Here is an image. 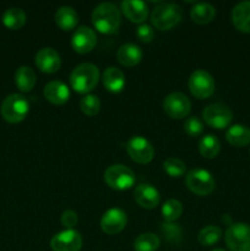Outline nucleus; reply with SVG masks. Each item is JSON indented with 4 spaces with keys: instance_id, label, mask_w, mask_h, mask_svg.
I'll return each mask as SVG.
<instances>
[{
    "instance_id": "1",
    "label": "nucleus",
    "mask_w": 250,
    "mask_h": 251,
    "mask_svg": "<svg viewBox=\"0 0 250 251\" xmlns=\"http://www.w3.org/2000/svg\"><path fill=\"white\" fill-rule=\"evenodd\" d=\"M91 19L96 29L103 34L115 33L122 22L120 11L112 2H102L97 5L93 10Z\"/></svg>"
},
{
    "instance_id": "2",
    "label": "nucleus",
    "mask_w": 250,
    "mask_h": 251,
    "mask_svg": "<svg viewBox=\"0 0 250 251\" xmlns=\"http://www.w3.org/2000/svg\"><path fill=\"white\" fill-rule=\"evenodd\" d=\"M100 81V70L95 64L83 63L76 66L70 74V85L74 91L88 95Z\"/></svg>"
},
{
    "instance_id": "3",
    "label": "nucleus",
    "mask_w": 250,
    "mask_h": 251,
    "mask_svg": "<svg viewBox=\"0 0 250 251\" xmlns=\"http://www.w3.org/2000/svg\"><path fill=\"white\" fill-rule=\"evenodd\" d=\"M183 19V9L178 4H161L151 12V22L157 29L168 31Z\"/></svg>"
},
{
    "instance_id": "4",
    "label": "nucleus",
    "mask_w": 250,
    "mask_h": 251,
    "mask_svg": "<svg viewBox=\"0 0 250 251\" xmlns=\"http://www.w3.org/2000/svg\"><path fill=\"white\" fill-rule=\"evenodd\" d=\"M29 110V103L22 95L12 93L7 96L1 103L0 113L5 122L10 124H17L25 120Z\"/></svg>"
},
{
    "instance_id": "5",
    "label": "nucleus",
    "mask_w": 250,
    "mask_h": 251,
    "mask_svg": "<svg viewBox=\"0 0 250 251\" xmlns=\"http://www.w3.org/2000/svg\"><path fill=\"white\" fill-rule=\"evenodd\" d=\"M135 173L124 164H112L104 172V181L110 189L127 190L135 184Z\"/></svg>"
},
{
    "instance_id": "6",
    "label": "nucleus",
    "mask_w": 250,
    "mask_h": 251,
    "mask_svg": "<svg viewBox=\"0 0 250 251\" xmlns=\"http://www.w3.org/2000/svg\"><path fill=\"white\" fill-rule=\"evenodd\" d=\"M185 184L189 190L198 196H207L213 193L216 188L215 178L205 169L195 168L188 172Z\"/></svg>"
},
{
    "instance_id": "7",
    "label": "nucleus",
    "mask_w": 250,
    "mask_h": 251,
    "mask_svg": "<svg viewBox=\"0 0 250 251\" xmlns=\"http://www.w3.org/2000/svg\"><path fill=\"white\" fill-rule=\"evenodd\" d=\"M225 240L230 251H250V226L232 223L225 230Z\"/></svg>"
},
{
    "instance_id": "8",
    "label": "nucleus",
    "mask_w": 250,
    "mask_h": 251,
    "mask_svg": "<svg viewBox=\"0 0 250 251\" xmlns=\"http://www.w3.org/2000/svg\"><path fill=\"white\" fill-rule=\"evenodd\" d=\"M188 85L191 95L199 100H206L215 92V80L212 75L201 69L191 74Z\"/></svg>"
},
{
    "instance_id": "9",
    "label": "nucleus",
    "mask_w": 250,
    "mask_h": 251,
    "mask_svg": "<svg viewBox=\"0 0 250 251\" xmlns=\"http://www.w3.org/2000/svg\"><path fill=\"white\" fill-rule=\"evenodd\" d=\"M203 122L213 129H225L233 120V113L229 107L223 103H213L202 110Z\"/></svg>"
},
{
    "instance_id": "10",
    "label": "nucleus",
    "mask_w": 250,
    "mask_h": 251,
    "mask_svg": "<svg viewBox=\"0 0 250 251\" xmlns=\"http://www.w3.org/2000/svg\"><path fill=\"white\" fill-rule=\"evenodd\" d=\"M163 109L172 119H184L191 110V102L184 93L173 92L163 100Z\"/></svg>"
},
{
    "instance_id": "11",
    "label": "nucleus",
    "mask_w": 250,
    "mask_h": 251,
    "mask_svg": "<svg viewBox=\"0 0 250 251\" xmlns=\"http://www.w3.org/2000/svg\"><path fill=\"white\" fill-rule=\"evenodd\" d=\"M126 152L130 158L139 164H147L153 159L154 150L151 142L142 136H134L127 141Z\"/></svg>"
},
{
    "instance_id": "12",
    "label": "nucleus",
    "mask_w": 250,
    "mask_h": 251,
    "mask_svg": "<svg viewBox=\"0 0 250 251\" xmlns=\"http://www.w3.org/2000/svg\"><path fill=\"white\" fill-rule=\"evenodd\" d=\"M50 248L53 251H80L82 237L75 229L63 230L51 238Z\"/></svg>"
},
{
    "instance_id": "13",
    "label": "nucleus",
    "mask_w": 250,
    "mask_h": 251,
    "mask_svg": "<svg viewBox=\"0 0 250 251\" xmlns=\"http://www.w3.org/2000/svg\"><path fill=\"white\" fill-rule=\"evenodd\" d=\"M127 222L126 213L120 208H109L100 218V228L108 235H115L122 232Z\"/></svg>"
},
{
    "instance_id": "14",
    "label": "nucleus",
    "mask_w": 250,
    "mask_h": 251,
    "mask_svg": "<svg viewBox=\"0 0 250 251\" xmlns=\"http://www.w3.org/2000/svg\"><path fill=\"white\" fill-rule=\"evenodd\" d=\"M96 43H97V36L90 27H78L71 37V47L78 54L90 53L96 47Z\"/></svg>"
},
{
    "instance_id": "15",
    "label": "nucleus",
    "mask_w": 250,
    "mask_h": 251,
    "mask_svg": "<svg viewBox=\"0 0 250 251\" xmlns=\"http://www.w3.org/2000/svg\"><path fill=\"white\" fill-rule=\"evenodd\" d=\"M134 199L137 202V205L141 206L142 208L146 210H152L156 208L159 205L161 201V195H159L158 190L151 184H140L135 188L134 191Z\"/></svg>"
},
{
    "instance_id": "16",
    "label": "nucleus",
    "mask_w": 250,
    "mask_h": 251,
    "mask_svg": "<svg viewBox=\"0 0 250 251\" xmlns=\"http://www.w3.org/2000/svg\"><path fill=\"white\" fill-rule=\"evenodd\" d=\"M36 65L42 73L54 74L60 69L61 59L58 51L53 48H42L36 54Z\"/></svg>"
},
{
    "instance_id": "17",
    "label": "nucleus",
    "mask_w": 250,
    "mask_h": 251,
    "mask_svg": "<svg viewBox=\"0 0 250 251\" xmlns=\"http://www.w3.org/2000/svg\"><path fill=\"white\" fill-rule=\"evenodd\" d=\"M43 95L44 98L51 104L61 105L65 104L70 98V90L61 81H50L44 87Z\"/></svg>"
},
{
    "instance_id": "18",
    "label": "nucleus",
    "mask_w": 250,
    "mask_h": 251,
    "mask_svg": "<svg viewBox=\"0 0 250 251\" xmlns=\"http://www.w3.org/2000/svg\"><path fill=\"white\" fill-rule=\"evenodd\" d=\"M120 6L123 14L135 24H142L149 16V6L140 0H124Z\"/></svg>"
},
{
    "instance_id": "19",
    "label": "nucleus",
    "mask_w": 250,
    "mask_h": 251,
    "mask_svg": "<svg viewBox=\"0 0 250 251\" xmlns=\"http://www.w3.org/2000/svg\"><path fill=\"white\" fill-rule=\"evenodd\" d=\"M103 86L112 93H119L124 90L125 75L120 69L109 66L102 75Z\"/></svg>"
},
{
    "instance_id": "20",
    "label": "nucleus",
    "mask_w": 250,
    "mask_h": 251,
    "mask_svg": "<svg viewBox=\"0 0 250 251\" xmlns=\"http://www.w3.org/2000/svg\"><path fill=\"white\" fill-rule=\"evenodd\" d=\"M142 55L144 53H142L141 48L134 43L123 44L117 51L118 61L127 68L137 65L142 60Z\"/></svg>"
},
{
    "instance_id": "21",
    "label": "nucleus",
    "mask_w": 250,
    "mask_h": 251,
    "mask_svg": "<svg viewBox=\"0 0 250 251\" xmlns=\"http://www.w3.org/2000/svg\"><path fill=\"white\" fill-rule=\"evenodd\" d=\"M232 22L238 31L250 33V1H242L233 7Z\"/></svg>"
},
{
    "instance_id": "22",
    "label": "nucleus",
    "mask_w": 250,
    "mask_h": 251,
    "mask_svg": "<svg viewBox=\"0 0 250 251\" xmlns=\"http://www.w3.org/2000/svg\"><path fill=\"white\" fill-rule=\"evenodd\" d=\"M55 24L63 31H70L78 24V15L71 6H61L55 12Z\"/></svg>"
},
{
    "instance_id": "23",
    "label": "nucleus",
    "mask_w": 250,
    "mask_h": 251,
    "mask_svg": "<svg viewBox=\"0 0 250 251\" xmlns=\"http://www.w3.org/2000/svg\"><path fill=\"white\" fill-rule=\"evenodd\" d=\"M225 140L234 147H244L250 144V129L245 125H233L225 132Z\"/></svg>"
},
{
    "instance_id": "24",
    "label": "nucleus",
    "mask_w": 250,
    "mask_h": 251,
    "mask_svg": "<svg viewBox=\"0 0 250 251\" xmlns=\"http://www.w3.org/2000/svg\"><path fill=\"white\" fill-rule=\"evenodd\" d=\"M37 81L36 73L29 66H20L15 73V83L21 92H29Z\"/></svg>"
},
{
    "instance_id": "25",
    "label": "nucleus",
    "mask_w": 250,
    "mask_h": 251,
    "mask_svg": "<svg viewBox=\"0 0 250 251\" xmlns=\"http://www.w3.org/2000/svg\"><path fill=\"white\" fill-rule=\"evenodd\" d=\"M215 7L211 4H208V2H198L190 11L191 20L198 25L210 24L215 19Z\"/></svg>"
},
{
    "instance_id": "26",
    "label": "nucleus",
    "mask_w": 250,
    "mask_h": 251,
    "mask_svg": "<svg viewBox=\"0 0 250 251\" xmlns=\"http://www.w3.org/2000/svg\"><path fill=\"white\" fill-rule=\"evenodd\" d=\"M26 14L19 7H10L2 15V24L9 29H20L26 24Z\"/></svg>"
},
{
    "instance_id": "27",
    "label": "nucleus",
    "mask_w": 250,
    "mask_h": 251,
    "mask_svg": "<svg viewBox=\"0 0 250 251\" xmlns=\"http://www.w3.org/2000/svg\"><path fill=\"white\" fill-rule=\"evenodd\" d=\"M199 151L205 158H215L221 151V142L215 135H206L199 142Z\"/></svg>"
},
{
    "instance_id": "28",
    "label": "nucleus",
    "mask_w": 250,
    "mask_h": 251,
    "mask_svg": "<svg viewBox=\"0 0 250 251\" xmlns=\"http://www.w3.org/2000/svg\"><path fill=\"white\" fill-rule=\"evenodd\" d=\"M222 238V229L217 226H207L202 228L198 234V240L203 247H212L217 244Z\"/></svg>"
},
{
    "instance_id": "29",
    "label": "nucleus",
    "mask_w": 250,
    "mask_h": 251,
    "mask_svg": "<svg viewBox=\"0 0 250 251\" xmlns=\"http://www.w3.org/2000/svg\"><path fill=\"white\" fill-rule=\"evenodd\" d=\"M161 245L159 238L153 233H144L140 234L134 242L135 251H157Z\"/></svg>"
},
{
    "instance_id": "30",
    "label": "nucleus",
    "mask_w": 250,
    "mask_h": 251,
    "mask_svg": "<svg viewBox=\"0 0 250 251\" xmlns=\"http://www.w3.org/2000/svg\"><path fill=\"white\" fill-rule=\"evenodd\" d=\"M183 213V205L175 199H169L162 206V216L167 223H172L178 220Z\"/></svg>"
},
{
    "instance_id": "31",
    "label": "nucleus",
    "mask_w": 250,
    "mask_h": 251,
    "mask_svg": "<svg viewBox=\"0 0 250 251\" xmlns=\"http://www.w3.org/2000/svg\"><path fill=\"white\" fill-rule=\"evenodd\" d=\"M163 169L172 178H180L185 174L186 164L176 157H169L163 162Z\"/></svg>"
},
{
    "instance_id": "32",
    "label": "nucleus",
    "mask_w": 250,
    "mask_h": 251,
    "mask_svg": "<svg viewBox=\"0 0 250 251\" xmlns=\"http://www.w3.org/2000/svg\"><path fill=\"white\" fill-rule=\"evenodd\" d=\"M80 108L83 114L88 115V117H95L100 109V98L95 95H86L85 97L81 98Z\"/></svg>"
},
{
    "instance_id": "33",
    "label": "nucleus",
    "mask_w": 250,
    "mask_h": 251,
    "mask_svg": "<svg viewBox=\"0 0 250 251\" xmlns=\"http://www.w3.org/2000/svg\"><path fill=\"white\" fill-rule=\"evenodd\" d=\"M184 131L191 137L200 136L203 132V123L198 117L188 118L184 123Z\"/></svg>"
},
{
    "instance_id": "34",
    "label": "nucleus",
    "mask_w": 250,
    "mask_h": 251,
    "mask_svg": "<svg viewBox=\"0 0 250 251\" xmlns=\"http://www.w3.org/2000/svg\"><path fill=\"white\" fill-rule=\"evenodd\" d=\"M136 36L144 43H151L154 38V32L150 25L142 24L137 27L136 29Z\"/></svg>"
},
{
    "instance_id": "35",
    "label": "nucleus",
    "mask_w": 250,
    "mask_h": 251,
    "mask_svg": "<svg viewBox=\"0 0 250 251\" xmlns=\"http://www.w3.org/2000/svg\"><path fill=\"white\" fill-rule=\"evenodd\" d=\"M78 222L77 213L73 210H65L63 213H61V225L64 226L68 229H71V228L75 227Z\"/></svg>"
},
{
    "instance_id": "36",
    "label": "nucleus",
    "mask_w": 250,
    "mask_h": 251,
    "mask_svg": "<svg viewBox=\"0 0 250 251\" xmlns=\"http://www.w3.org/2000/svg\"><path fill=\"white\" fill-rule=\"evenodd\" d=\"M162 232L164 233L167 239L172 240V242H175V240H178V238L180 237V228L178 227V225L166 223V225H163Z\"/></svg>"
},
{
    "instance_id": "37",
    "label": "nucleus",
    "mask_w": 250,
    "mask_h": 251,
    "mask_svg": "<svg viewBox=\"0 0 250 251\" xmlns=\"http://www.w3.org/2000/svg\"><path fill=\"white\" fill-rule=\"evenodd\" d=\"M212 251H225V250H223V249H213Z\"/></svg>"
}]
</instances>
